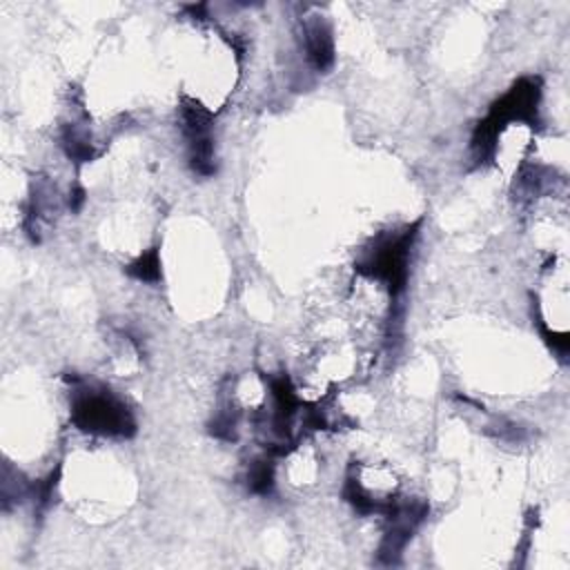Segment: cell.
<instances>
[{
  "label": "cell",
  "mask_w": 570,
  "mask_h": 570,
  "mask_svg": "<svg viewBox=\"0 0 570 570\" xmlns=\"http://www.w3.org/2000/svg\"><path fill=\"white\" fill-rule=\"evenodd\" d=\"M541 98V80L539 78H519L508 94H503L497 102H492L490 114L474 127L472 134V154L476 165L490 163L497 151V136L499 131L512 122L523 120L534 125L537 109Z\"/></svg>",
  "instance_id": "6da1fadb"
},
{
  "label": "cell",
  "mask_w": 570,
  "mask_h": 570,
  "mask_svg": "<svg viewBox=\"0 0 570 570\" xmlns=\"http://www.w3.org/2000/svg\"><path fill=\"white\" fill-rule=\"evenodd\" d=\"M71 423L89 434L129 439L136 432V421L129 407L109 390L87 387L78 381L71 401Z\"/></svg>",
  "instance_id": "7a4b0ae2"
},
{
  "label": "cell",
  "mask_w": 570,
  "mask_h": 570,
  "mask_svg": "<svg viewBox=\"0 0 570 570\" xmlns=\"http://www.w3.org/2000/svg\"><path fill=\"white\" fill-rule=\"evenodd\" d=\"M421 223L405 227L399 234L381 236L374 247L356 263V272L370 278H379L387 285L392 296H399L407 283V263L410 249L416 238V229Z\"/></svg>",
  "instance_id": "3957f363"
},
{
  "label": "cell",
  "mask_w": 570,
  "mask_h": 570,
  "mask_svg": "<svg viewBox=\"0 0 570 570\" xmlns=\"http://www.w3.org/2000/svg\"><path fill=\"white\" fill-rule=\"evenodd\" d=\"M214 116L200 102L183 98L180 102V129L187 140V158L196 174L212 176L214 165V140H212Z\"/></svg>",
  "instance_id": "277c9868"
},
{
  "label": "cell",
  "mask_w": 570,
  "mask_h": 570,
  "mask_svg": "<svg viewBox=\"0 0 570 570\" xmlns=\"http://www.w3.org/2000/svg\"><path fill=\"white\" fill-rule=\"evenodd\" d=\"M305 51L307 60L312 62L314 69L325 71L334 62V40L332 31L323 22H312L305 27Z\"/></svg>",
  "instance_id": "5b68a950"
},
{
  "label": "cell",
  "mask_w": 570,
  "mask_h": 570,
  "mask_svg": "<svg viewBox=\"0 0 570 570\" xmlns=\"http://www.w3.org/2000/svg\"><path fill=\"white\" fill-rule=\"evenodd\" d=\"M127 274L134 276L136 281L142 283H158L160 281V258H158V249L151 247L145 254H140L134 263H129Z\"/></svg>",
  "instance_id": "8992f818"
},
{
  "label": "cell",
  "mask_w": 570,
  "mask_h": 570,
  "mask_svg": "<svg viewBox=\"0 0 570 570\" xmlns=\"http://www.w3.org/2000/svg\"><path fill=\"white\" fill-rule=\"evenodd\" d=\"M247 485L254 494H269L274 488V463L272 459H261L249 468Z\"/></svg>",
  "instance_id": "52a82bcc"
},
{
  "label": "cell",
  "mask_w": 570,
  "mask_h": 570,
  "mask_svg": "<svg viewBox=\"0 0 570 570\" xmlns=\"http://www.w3.org/2000/svg\"><path fill=\"white\" fill-rule=\"evenodd\" d=\"M82 203H85V189L78 185V187L69 194V207H71L73 212H78Z\"/></svg>",
  "instance_id": "ba28073f"
}]
</instances>
